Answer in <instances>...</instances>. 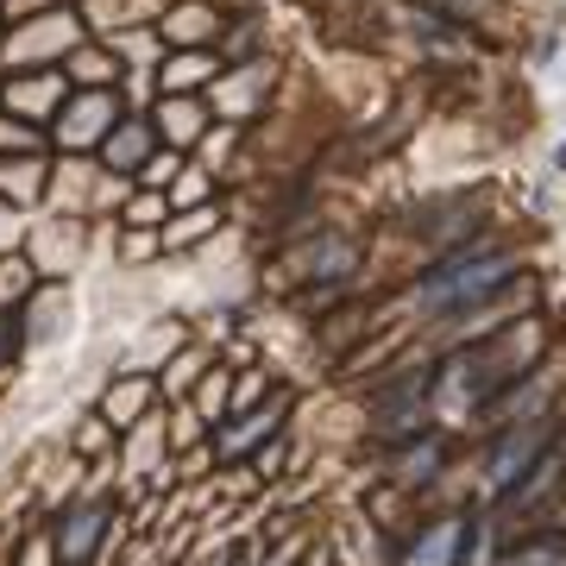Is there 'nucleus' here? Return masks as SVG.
Returning <instances> with one entry per match:
<instances>
[{"instance_id": "obj_1", "label": "nucleus", "mask_w": 566, "mask_h": 566, "mask_svg": "<svg viewBox=\"0 0 566 566\" xmlns=\"http://www.w3.org/2000/svg\"><path fill=\"white\" fill-rule=\"evenodd\" d=\"M510 283V259L504 252H453V259L434 271V277L416 290V303L422 308H465L472 296H485V290H504Z\"/></svg>"}, {"instance_id": "obj_2", "label": "nucleus", "mask_w": 566, "mask_h": 566, "mask_svg": "<svg viewBox=\"0 0 566 566\" xmlns=\"http://www.w3.org/2000/svg\"><path fill=\"white\" fill-rule=\"evenodd\" d=\"M107 120H114V95H107V88H88V95L63 114V139H76V145L82 139H102Z\"/></svg>"}, {"instance_id": "obj_3", "label": "nucleus", "mask_w": 566, "mask_h": 566, "mask_svg": "<svg viewBox=\"0 0 566 566\" xmlns=\"http://www.w3.org/2000/svg\"><path fill=\"white\" fill-rule=\"evenodd\" d=\"M57 95H63V76L44 70V76H32V82H13V88H7V107H20V114H51Z\"/></svg>"}, {"instance_id": "obj_4", "label": "nucleus", "mask_w": 566, "mask_h": 566, "mask_svg": "<svg viewBox=\"0 0 566 566\" xmlns=\"http://www.w3.org/2000/svg\"><path fill=\"white\" fill-rule=\"evenodd\" d=\"M296 271H303V277H340V271H353V245H346V240H322L315 252L296 259Z\"/></svg>"}, {"instance_id": "obj_5", "label": "nucleus", "mask_w": 566, "mask_h": 566, "mask_svg": "<svg viewBox=\"0 0 566 566\" xmlns=\"http://www.w3.org/2000/svg\"><path fill=\"white\" fill-rule=\"evenodd\" d=\"M208 76H214V63H208L202 51H182L177 63H164V88H170V95H189V88H202Z\"/></svg>"}, {"instance_id": "obj_6", "label": "nucleus", "mask_w": 566, "mask_h": 566, "mask_svg": "<svg viewBox=\"0 0 566 566\" xmlns=\"http://www.w3.org/2000/svg\"><path fill=\"white\" fill-rule=\"evenodd\" d=\"M214 25H221V20H214L208 7H182V13H170V20H164V32H170L177 44H202Z\"/></svg>"}, {"instance_id": "obj_7", "label": "nucleus", "mask_w": 566, "mask_h": 566, "mask_svg": "<svg viewBox=\"0 0 566 566\" xmlns=\"http://www.w3.org/2000/svg\"><path fill=\"white\" fill-rule=\"evenodd\" d=\"M283 409H290V397H283V390H277V403H271V409H259V416H245V422L233 428V434H227L221 447H227V453H240L245 441H259L264 428H277V416H283Z\"/></svg>"}, {"instance_id": "obj_8", "label": "nucleus", "mask_w": 566, "mask_h": 566, "mask_svg": "<svg viewBox=\"0 0 566 566\" xmlns=\"http://www.w3.org/2000/svg\"><path fill=\"white\" fill-rule=\"evenodd\" d=\"M158 120H164V133H170V139L189 145L196 133H202V107H196V102H182V95H177V102H164Z\"/></svg>"}, {"instance_id": "obj_9", "label": "nucleus", "mask_w": 566, "mask_h": 566, "mask_svg": "<svg viewBox=\"0 0 566 566\" xmlns=\"http://www.w3.org/2000/svg\"><path fill=\"white\" fill-rule=\"evenodd\" d=\"M39 158H25V164H7L0 158V189H7V196H20V202H32V196H39Z\"/></svg>"}, {"instance_id": "obj_10", "label": "nucleus", "mask_w": 566, "mask_h": 566, "mask_svg": "<svg viewBox=\"0 0 566 566\" xmlns=\"http://www.w3.org/2000/svg\"><path fill=\"white\" fill-rule=\"evenodd\" d=\"M145 145H151V133L133 120V126H120V133L107 139V158H114V164H139V158H145Z\"/></svg>"}, {"instance_id": "obj_11", "label": "nucleus", "mask_w": 566, "mask_h": 566, "mask_svg": "<svg viewBox=\"0 0 566 566\" xmlns=\"http://www.w3.org/2000/svg\"><path fill=\"white\" fill-rule=\"evenodd\" d=\"M145 397H151V385H145V378H133V385H120L114 397H107V416H114V422H126V416H139Z\"/></svg>"}, {"instance_id": "obj_12", "label": "nucleus", "mask_w": 566, "mask_h": 566, "mask_svg": "<svg viewBox=\"0 0 566 566\" xmlns=\"http://www.w3.org/2000/svg\"><path fill=\"white\" fill-rule=\"evenodd\" d=\"M453 535H460V528H453V523H441V528H434V535H428L422 547H416V566H441L447 554H453Z\"/></svg>"}, {"instance_id": "obj_13", "label": "nucleus", "mask_w": 566, "mask_h": 566, "mask_svg": "<svg viewBox=\"0 0 566 566\" xmlns=\"http://www.w3.org/2000/svg\"><path fill=\"white\" fill-rule=\"evenodd\" d=\"M70 76H76V82H88V88H102V82L114 76V63H107L102 51H82V57L70 63Z\"/></svg>"}, {"instance_id": "obj_14", "label": "nucleus", "mask_w": 566, "mask_h": 566, "mask_svg": "<svg viewBox=\"0 0 566 566\" xmlns=\"http://www.w3.org/2000/svg\"><path fill=\"white\" fill-rule=\"evenodd\" d=\"M126 221H133V227H158L164 221V196H158V189H145L139 202L126 208Z\"/></svg>"}, {"instance_id": "obj_15", "label": "nucleus", "mask_w": 566, "mask_h": 566, "mask_svg": "<svg viewBox=\"0 0 566 566\" xmlns=\"http://www.w3.org/2000/svg\"><path fill=\"white\" fill-rule=\"evenodd\" d=\"M208 227H214V214H208V208H196V214H182V227H170L164 240H170V245H182V240H202Z\"/></svg>"}, {"instance_id": "obj_16", "label": "nucleus", "mask_w": 566, "mask_h": 566, "mask_svg": "<svg viewBox=\"0 0 566 566\" xmlns=\"http://www.w3.org/2000/svg\"><path fill=\"white\" fill-rule=\"evenodd\" d=\"M95 528H102V516H82V523L70 528V535H63V547H70V554H82V547L95 542Z\"/></svg>"}, {"instance_id": "obj_17", "label": "nucleus", "mask_w": 566, "mask_h": 566, "mask_svg": "<svg viewBox=\"0 0 566 566\" xmlns=\"http://www.w3.org/2000/svg\"><path fill=\"white\" fill-rule=\"evenodd\" d=\"M0 145H20V151H39V133H32V126H7V120H0Z\"/></svg>"}, {"instance_id": "obj_18", "label": "nucleus", "mask_w": 566, "mask_h": 566, "mask_svg": "<svg viewBox=\"0 0 566 566\" xmlns=\"http://www.w3.org/2000/svg\"><path fill=\"white\" fill-rule=\"evenodd\" d=\"M170 177H177V158H151L145 164V182H151V189H164Z\"/></svg>"}, {"instance_id": "obj_19", "label": "nucleus", "mask_w": 566, "mask_h": 566, "mask_svg": "<svg viewBox=\"0 0 566 566\" xmlns=\"http://www.w3.org/2000/svg\"><path fill=\"white\" fill-rule=\"evenodd\" d=\"M554 170H566V145H560V151H554Z\"/></svg>"}, {"instance_id": "obj_20", "label": "nucleus", "mask_w": 566, "mask_h": 566, "mask_svg": "<svg viewBox=\"0 0 566 566\" xmlns=\"http://www.w3.org/2000/svg\"><path fill=\"white\" fill-rule=\"evenodd\" d=\"M0 346H7V327H0Z\"/></svg>"}]
</instances>
